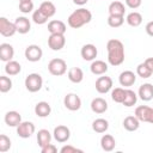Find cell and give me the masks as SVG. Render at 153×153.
Returning <instances> with one entry per match:
<instances>
[{
  "instance_id": "1",
  "label": "cell",
  "mask_w": 153,
  "mask_h": 153,
  "mask_svg": "<svg viewBox=\"0 0 153 153\" xmlns=\"http://www.w3.org/2000/svg\"><path fill=\"white\" fill-rule=\"evenodd\" d=\"M106 50H108V62L111 66H120L124 62L126 53H124V45L120 39L111 38L106 43Z\"/></svg>"
},
{
  "instance_id": "2",
  "label": "cell",
  "mask_w": 153,
  "mask_h": 153,
  "mask_svg": "<svg viewBox=\"0 0 153 153\" xmlns=\"http://www.w3.org/2000/svg\"><path fill=\"white\" fill-rule=\"evenodd\" d=\"M91 19H92L91 11L87 8L80 7L69 14L67 23L72 29H79V27L84 26L85 24H88L91 22Z\"/></svg>"
},
{
  "instance_id": "3",
  "label": "cell",
  "mask_w": 153,
  "mask_h": 153,
  "mask_svg": "<svg viewBox=\"0 0 153 153\" xmlns=\"http://www.w3.org/2000/svg\"><path fill=\"white\" fill-rule=\"evenodd\" d=\"M48 71L54 76H61L67 72V63L63 59H53L48 63Z\"/></svg>"
},
{
  "instance_id": "4",
  "label": "cell",
  "mask_w": 153,
  "mask_h": 153,
  "mask_svg": "<svg viewBox=\"0 0 153 153\" xmlns=\"http://www.w3.org/2000/svg\"><path fill=\"white\" fill-rule=\"evenodd\" d=\"M43 86V79L38 73H31L25 78V87L29 92H38Z\"/></svg>"
},
{
  "instance_id": "5",
  "label": "cell",
  "mask_w": 153,
  "mask_h": 153,
  "mask_svg": "<svg viewBox=\"0 0 153 153\" xmlns=\"http://www.w3.org/2000/svg\"><path fill=\"white\" fill-rule=\"evenodd\" d=\"M135 116L140 122H147L153 124V108L147 105H140L135 109Z\"/></svg>"
},
{
  "instance_id": "6",
  "label": "cell",
  "mask_w": 153,
  "mask_h": 153,
  "mask_svg": "<svg viewBox=\"0 0 153 153\" xmlns=\"http://www.w3.org/2000/svg\"><path fill=\"white\" fill-rule=\"evenodd\" d=\"M24 54H25V57H26L27 61H30V62H37V61H39L42 59L43 50L37 44H30V45L26 47Z\"/></svg>"
},
{
  "instance_id": "7",
  "label": "cell",
  "mask_w": 153,
  "mask_h": 153,
  "mask_svg": "<svg viewBox=\"0 0 153 153\" xmlns=\"http://www.w3.org/2000/svg\"><path fill=\"white\" fill-rule=\"evenodd\" d=\"M66 44V38L63 33H50L48 38V45L51 50L59 51L61 50Z\"/></svg>"
},
{
  "instance_id": "8",
  "label": "cell",
  "mask_w": 153,
  "mask_h": 153,
  "mask_svg": "<svg viewBox=\"0 0 153 153\" xmlns=\"http://www.w3.org/2000/svg\"><path fill=\"white\" fill-rule=\"evenodd\" d=\"M36 128L35 124L30 121H22L19 123V126L17 127V135L22 139H29L33 133H35Z\"/></svg>"
},
{
  "instance_id": "9",
  "label": "cell",
  "mask_w": 153,
  "mask_h": 153,
  "mask_svg": "<svg viewBox=\"0 0 153 153\" xmlns=\"http://www.w3.org/2000/svg\"><path fill=\"white\" fill-rule=\"evenodd\" d=\"M65 106L71 111H76L81 108V99L75 93H67L63 98Z\"/></svg>"
},
{
  "instance_id": "10",
  "label": "cell",
  "mask_w": 153,
  "mask_h": 153,
  "mask_svg": "<svg viewBox=\"0 0 153 153\" xmlns=\"http://www.w3.org/2000/svg\"><path fill=\"white\" fill-rule=\"evenodd\" d=\"M94 86H96V90L98 91V93H102V94L108 93L112 88V79L110 76H106L103 74L102 76H99L96 80Z\"/></svg>"
},
{
  "instance_id": "11",
  "label": "cell",
  "mask_w": 153,
  "mask_h": 153,
  "mask_svg": "<svg viewBox=\"0 0 153 153\" xmlns=\"http://www.w3.org/2000/svg\"><path fill=\"white\" fill-rule=\"evenodd\" d=\"M53 136L54 139L60 142V143H63V142H67L71 137V130L67 126H57L54 128V131H53Z\"/></svg>"
},
{
  "instance_id": "12",
  "label": "cell",
  "mask_w": 153,
  "mask_h": 153,
  "mask_svg": "<svg viewBox=\"0 0 153 153\" xmlns=\"http://www.w3.org/2000/svg\"><path fill=\"white\" fill-rule=\"evenodd\" d=\"M17 32L16 24L10 22L7 18L1 17L0 18V33L4 37H11Z\"/></svg>"
},
{
  "instance_id": "13",
  "label": "cell",
  "mask_w": 153,
  "mask_h": 153,
  "mask_svg": "<svg viewBox=\"0 0 153 153\" xmlns=\"http://www.w3.org/2000/svg\"><path fill=\"white\" fill-rule=\"evenodd\" d=\"M80 54H81V57L85 60V61H93L96 57H97V54H98V50L96 48L94 44H84L81 50H80Z\"/></svg>"
},
{
  "instance_id": "14",
  "label": "cell",
  "mask_w": 153,
  "mask_h": 153,
  "mask_svg": "<svg viewBox=\"0 0 153 153\" xmlns=\"http://www.w3.org/2000/svg\"><path fill=\"white\" fill-rule=\"evenodd\" d=\"M118 81L121 86H124V87L133 86L136 81V74L131 71H123L118 76Z\"/></svg>"
},
{
  "instance_id": "15",
  "label": "cell",
  "mask_w": 153,
  "mask_h": 153,
  "mask_svg": "<svg viewBox=\"0 0 153 153\" xmlns=\"http://www.w3.org/2000/svg\"><path fill=\"white\" fill-rule=\"evenodd\" d=\"M137 96H139L140 99L143 100V102H149V100H152V99H153V85L149 84V82L142 84V85L139 87Z\"/></svg>"
},
{
  "instance_id": "16",
  "label": "cell",
  "mask_w": 153,
  "mask_h": 153,
  "mask_svg": "<svg viewBox=\"0 0 153 153\" xmlns=\"http://www.w3.org/2000/svg\"><path fill=\"white\" fill-rule=\"evenodd\" d=\"M14 56V49L10 43L0 44V60L4 62H8Z\"/></svg>"
},
{
  "instance_id": "17",
  "label": "cell",
  "mask_w": 153,
  "mask_h": 153,
  "mask_svg": "<svg viewBox=\"0 0 153 153\" xmlns=\"http://www.w3.org/2000/svg\"><path fill=\"white\" fill-rule=\"evenodd\" d=\"M14 24L17 27V32H19L22 35L27 33L31 29V23H30L29 18H26V17H17L14 20Z\"/></svg>"
},
{
  "instance_id": "18",
  "label": "cell",
  "mask_w": 153,
  "mask_h": 153,
  "mask_svg": "<svg viewBox=\"0 0 153 153\" xmlns=\"http://www.w3.org/2000/svg\"><path fill=\"white\" fill-rule=\"evenodd\" d=\"M91 110L94 114H104L108 110V103L104 98L102 97H97L93 98L91 102Z\"/></svg>"
},
{
  "instance_id": "19",
  "label": "cell",
  "mask_w": 153,
  "mask_h": 153,
  "mask_svg": "<svg viewBox=\"0 0 153 153\" xmlns=\"http://www.w3.org/2000/svg\"><path fill=\"white\" fill-rule=\"evenodd\" d=\"M91 73L94 75H103L108 72V63L102 60H93L90 66Z\"/></svg>"
},
{
  "instance_id": "20",
  "label": "cell",
  "mask_w": 153,
  "mask_h": 153,
  "mask_svg": "<svg viewBox=\"0 0 153 153\" xmlns=\"http://www.w3.org/2000/svg\"><path fill=\"white\" fill-rule=\"evenodd\" d=\"M20 122H22V116H20V114L18 111L12 110V111L6 112V115H5V123L8 127H16L17 128Z\"/></svg>"
},
{
  "instance_id": "21",
  "label": "cell",
  "mask_w": 153,
  "mask_h": 153,
  "mask_svg": "<svg viewBox=\"0 0 153 153\" xmlns=\"http://www.w3.org/2000/svg\"><path fill=\"white\" fill-rule=\"evenodd\" d=\"M51 112V108H50V104L48 102H38L36 105H35V114L38 116V117H48Z\"/></svg>"
},
{
  "instance_id": "22",
  "label": "cell",
  "mask_w": 153,
  "mask_h": 153,
  "mask_svg": "<svg viewBox=\"0 0 153 153\" xmlns=\"http://www.w3.org/2000/svg\"><path fill=\"white\" fill-rule=\"evenodd\" d=\"M100 146L102 149L105 152H111L115 147H116V140L112 135L110 134H104L100 139Z\"/></svg>"
},
{
  "instance_id": "23",
  "label": "cell",
  "mask_w": 153,
  "mask_h": 153,
  "mask_svg": "<svg viewBox=\"0 0 153 153\" xmlns=\"http://www.w3.org/2000/svg\"><path fill=\"white\" fill-rule=\"evenodd\" d=\"M122 124H123V128L126 130H128V131H135L140 127V121L137 120V117L135 115L134 116H127L123 120Z\"/></svg>"
},
{
  "instance_id": "24",
  "label": "cell",
  "mask_w": 153,
  "mask_h": 153,
  "mask_svg": "<svg viewBox=\"0 0 153 153\" xmlns=\"http://www.w3.org/2000/svg\"><path fill=\"white\" fill-rule=\"evenodd\" d=\"M67 27L62 20H50L48 23V31L50 33H63L66 32Z\"/></svg>"
},
{
  "instance_id": "25",
  "label": "cell",
  "mask_w": 153,
  "mask_h": 153,
  "mask_svg": "<svg viewBox=\"0 0 153 153\" xmlns=\"http://www.w3.org/2000/svg\"><path fill=\"white\" fill-rule=\"evenodd\" d=\"M36 137H37V143H38V146L41 148L47 146V145H49L50 141H51V134H50V131L48 129H39L37 131Z\"/></svg>"
},
{
  "instance_id": "26",
  "label": "cell",
  "mask_w": 153,
  "mask_h": 153,
  "mask_svg": "<svg viewBox=\"0 0 153 153\" xmlns=\"http://www.w3.org/2000/svg\"><path fill=\"white\" fill-rule=\"evenodd\" d=\"M109 16H124L126 13V7L124 4L121 1H112L109 5Z\"/></svg>"
},
{
  "instance_id": "27",
  "label": "cell",
  "mask_w": 153,
  "mask_h": 153,
  "mask_svg": "<svg viewBox=\"0 0 153 153\" xmlns=\"http://www.w3.org/2000/svg\"><path fill=\"white\" fill-rule=\"evenodd\" d=\"M68 79L72 81V82H74V84H79V82H81L82 81V79H84V72H82V69L81 68H79V67H72L69 71H68Z\"/></svg>"
},
{
  "instance_id": "28",
  "label": "cell",
  "mask_w": 153,
  "mask_h": 153,
  "mask_svg": "<svg viewBox=\"0 0 153 153\" xmlns=\"http://www.w3.org/2000/svg\"><path fill=\"white\" fill-rule=\"evenodd\" d=\"M20 71H22L20 63L14 61V60H11V61L6 62V65H5V72H6L7 75H12V76L17 75V74L20 73Z\"/></svg>"
},
{
  "instance_id": "29",
  "label": "cell",
  "mask_w": 153,
  "mask_h": 153,
  "mask_svg": "<svg viewBox=\"0 0 153 153\" xmlns=\"http://www.w3.org/2000/svg\"><path fill=\"white\" fill-rule=\"evenodd\" d=\"M92 129L96 133H99V134L105 133L109 129V122L105 118H96L92 122Z\"/></svg>"
},
{
  "instance_id": "30",
  "label": "cell",
  "mask_w": 153,
  "mask_h": 153,
  "mask_svg": "<svg viewBox=\"0 0 153 153\" xmlns=\"http://www.w3.org/2000/svg\"><path fill=\"white\" fill-rule=\"evenodd\" d=\"M137 102V94L130 90V88H127L126 90V94H124V99H123V105L127 106V108H130L133 105H135Z\"/></svg>"
},
{
  "instance_id": "31",
  "label": "cell",
  "mask_w": 153,
  "mask_h": 153,
  "mask_svg": "<svg viewBox=\"0 0 153 153\" xmlns=\"http://www.w3.org/2000/svg\"><path fill=\"white\" fill-rule=\"evenodd\" d=\"M48 18H51L56 13V7L51 1H43L38 7Z\"/></svg>"
},
{
  "instance_id": "32",
  "label": "cell",
  "mask_w": 153,
  "mask_h": 153,
  "mask_svg": "<svg viewBox=\"0 0 153 153\" xmlns=\"http://www.w3.org/2000/svg\"><path fill=\"white\" fill-rule=\"evenodd\" d=\"M126 20H127L128 25H130V26H133V27H137V26L141 25V23H142V16H141V13L134 11V12H130V13L127 16Z\"/></svg>"
},
{
  "instance_id": "33",
  "label": "cell",
  "mask_w": 153,
  "mask_h": 153,
  "mask_svg": "<svg viewBox=\"0 0 153 153\" xmlns=\"http://www.w3.org/2000/svg\"><path fill=\"white\" fill-rule=\"evenodd\" d=\"M152 73H153V72L146 66L145 62L139 63L137 67H136V74H137L140 78H142V79H147V78H149V76L152 75Z\"/></svg>"
},
{
  "instance_id": "34",
  "label": "cell",
  "mask_w": 153,
  "mask_h": 153,
  "mask_svg": "<svg viewBox=\"0 0 153 153\" xmlns=\"http://www.w3.org/2000/svg\"><path fill=\"white\" fill-rule=\"evenodd\" d=\"M48 17L38 8V10H36V11H33V13H32V22L35 23V24H38V25H42V24H45L47 22H48Z\"/></svg>"
},
{
  "instance_id": "35",
  "label": "cell",
  "mask_w": 153,
  "mask_h": 153,
  "mask_svg": "<svg viewBox=\"0 0 153 153\" xmlns=\"http://www.w3.org/2000/svg\"><path fill=\"white\" fill-rule=\"evenodd\" d=\"M124 94H126V90L122 88V87H116L111 91V98L114 102L116 103H123V99H124Z\"/></svg>"
},
{
  "instance_id": "36",
  "label": "cell",
  "mask_w": 153,
  "mask_h": 153,
  "mask_svg": "<svg viewBox=\"0 0 153 153\" xmlns=\"http://www.w3.org/2000/svg\"><path fill=\"white\" fill-rule=\"evenodd\" d=\"M124 23V16H109L108 25L111 27H120Z\"/></svg>"
},
{
  "instance_id": "37",
  "label": "cell",
  "mask_w": 153,
  "mask_h": 153,
  "mask_svg": "<svg viewBox=\"0 0 153 153\" xmlns=\"http://www.w3.org/2000/svg\"><path fill=\"white\" fill-rule=\"evenodd\" d=\"M11 88H12V80L6 75H1L0 76V92L6 93Z\"/></svg>"
},
{
  "instance_id": "38",
  "label": "cell",
  "mask_w": 153,
  "mask_h": 153,
  "mask_svg": "<svg viewBox=\"0 0 153 153\" xmlns=\"http://www.w3.org/2000/svg\"><path fill=\"white\" fill-rule=\"evenodd\" d=\"M11 148V140L7 135L1 134L0 135V152L5 153Z\"/></svg>"
},
{
  "instance_id": "39",
  "label": "cell",
  "mask_w": 153,
  "mask_h": 153,
  "mask_svg": "<svg viewBox=\"0 0 153 153\" xmlns=\"http://www.w3.org/2000/svg\"><path fill=\"white\" fill-rule=\"evenodd\" d=\"M32 10H33V2H32V0L19 2V11L22 13H30V12H32Z\"/></svg>"
},
{
  "instance_id": "40",
  "label": "cell",
  "mask_w": 153,
  "mask_h": 153,
  "mask_svg": "<svg viewBox=\"0 0 153 153\" xmlns=\"http://www.w3.org/2000/svg\"><path fill=\"white\" fill-rule=\"evenodd\" d=\"M60 152L61 153H76V152L82 153V149H79V148H76V147H74L72 145H66L60 149Z\"/></svg>"
},
{
  "instance_id": "41",
  "label": "cell",
  "mask_w": 153,
  "mask_h": 153,
  "mask_svg": "<svg viewBox=\"0 0 153 153\" xmlns=\"http://www.w3.org/2000/svg\"><path fill=\"white\" fill-rule=\"evenodd\" d=\"M124 1H126V5L129 8H133V10L139 8L141 6V4H142V0H124Z\"/></svg>"
},
{
  "instance_id": "42",
  "label": "cell",
  "mask_w": 153,
  "mask_h": 153,
  "mask_svg": "<svg viewBox=\"0 0 153 153\" xmlns=\"http://www.w3.org/2000/svg\"><path fill=\"white\" fill-rule=\"evenodd\" d=\"M56 151H57V148L53 143H49V145H47V146H44V147L41 148V152L42 153H55Z\"/></svg>"
},
{
  "instance_id": "43",
  "label": "cell",
  "mask_w": 153,
  "mask_h": 153,
  "mask_svg": "<svg viewBox=\"0 0 153 153\" xmlns=\"http://www.w3.org/2000/svg\"><path fill=\"white\" fill-rule=\"evenodd\" d=\"M145 30H146V32H147L148 36L153 37V20H151V22H148V23L146 24Z\"/></svg>"
},
{
  "instance_id": "44",
  "label": "cell",
  "mask_w": 153,
  "mask_h": 153,
  "mask_svg": "<svg viewBox=\"0 0 153 153\" xmlns=\"http://www.w3.org/2000/svg\"><path fill=\"white\" fill-rule=\"evenodd\" d=\"M145 63H146V66L153 72V57H148V59H146L145 61H143Z\"/></svg>"
},
{
  "instance_id": "45",
  "label": "cell",
  "mask_w": 153,
  "mask_h": 153,
  "mask_svg": "<svg viewBox=\"0 0 153 153\" xmlns=\"http://www.w3.org/2000/svg\"><path fill=\"white\" fill-rule=\"evenodd\" d=\"M87 1H88V0H73V2H74L75 5H78V6H82V5L87 4Z\"/></svg>"
},
{
  "instance_id": "46",
  "label": "cell",
  "mask_w": 153,
  "mask_h": 153,
  "mask_svg": "<svg viewBox=\"0 0 153 153\" xmlns=\"http://www.w3.org/2000/svg\"><path fill=\"white\" fill-rule=\"evenodd\" d=\"M23 1H30V0H19V2H23Z\"/></svg>"
}]
</instances>
